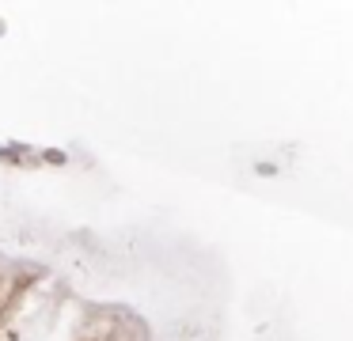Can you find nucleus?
Listing matches in <instances>:
<instances>
[{"label":"nucleus","mask_w":353,"mask_h":341,"mask_svg":"<svg viewBox=\"0 0 353 341\" xmlns=\"http://www.w3.org/2000/svg\"><path fill=\"white\" fill-rule=\"evenodd\" d=\"M0 159L4 163H16V167H27V163H39V148H31L23 141H8V144H0Z\"/></svg>","instance_id":"nucleus-1"},{"label":"nucleus","mask_w":353,"mask_h":341,"mask_svg":"<svg viewBox=\"0 0 353 341\" xmlns=\"http://www.w3.org/2000/svg\"><path fill=\"white\" fill-rule=\"evenodd\" d=\"M39 159H42V163H50V167H65V163H69V152L46 148V152H39Z\"/></svg>","instance_id":"nucleus-2"},{"label":"nucleus","mask_w":353,"mask_h":341,"mask_svg":"<svg viewBox=\"0 0 353 341\" xmlns=\"http://www.w3.org/2000/svg\"><path fill=\"white\" fill-rule=\"evenodd\" d=\"M254 171H259V174H277V167L274 163H254Z\"/></svg>","instance_id":"nucleus-3"},{"label":"nucleus","mask_w":353,"mask_h":341,"mask_svg":"<svg viewBox=\"0 0 353 341\" xmlns=\"http://www.w3.org/2000/svg\"><path fill=\"white\" fill-rule=\"evenodd\" d=\"M0 34H4V23H0Z\"/></svg>","instance_id":"nucleus-4"}]
</instances>
